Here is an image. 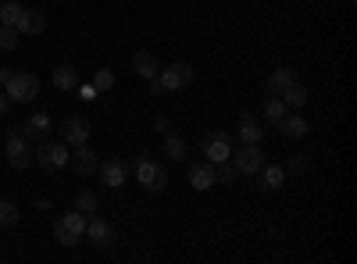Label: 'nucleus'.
<instances>
[{
  "label": "nucleus",
  "instance_id": "obj_18",
  "mask_svg": "<svg viewBox=\"0 0 357 264\" xmlns=\"http://www.w3.org/2000/svg\"><path fill=\"white\" fill-rule=\"evenodd\" d=\"M132 68H136V75H139V79L151 82V79H158L161 61H158V57H154L151 50H136V54H132Z\"/></svg>",
  "mask_w": 357,
  "mask_h": 264
},
{
  "label": "nucleus",
  "instance_id": "obj_19",
  "mask_svg": "<svg viewBox=\"0 0 357 264\" xmlns=\"http://www.w3.org/2000/svg\"><path fill=\"white\" fill-rule=\"evenodd\" d=\"M61 139H65L68 146L89 143V122H86V118H68V122L61 125Z\"/></svg>",
  "mask_w": 357,
  "mask_h": 264
},
{
  "label": "nucleus",
  "instance_id": "obj_11",
  "mask_svg": "<svg viewBox=\"0 0 357 264\" xmlns=\"http://www.w3.org/2000/svg\"><path fill=\"white\" fill-rule=\"evenodd\" d=\"M86 240H93L97 247H111V240H114L111 222H107V218H100L97 211H93V215H86Z\"/></svg>",
  "mask_w": 357,
  "mask_h": 264
},
{
  "label": "nucleus",
  "instance_id": "obj_10",
  "mask_svg": "<svg viewBox=\"0 0 357 264\" xmlns=\"http://www.w3.org/2000/svg\"><path fill=\"white\" fill-rule=\"evenodd\" d=\"M97 171L107 183V189H118V186L129 183V161H122V157H107L104 164H97Z\"/></svg>",
  "mask_w": 357,
  "mask_h": 264
},
{
  "label": "nucleus",
  "instance_id": "obj_22",
  "mask_svg": "<svg viewBox=\"0 0 357 264\" xmlns=\"http://www.w3.org/2000/svg\"><path fill=\"white\" fill-rule=\"evenodd\" d=\"M293 82H296V72H293V68H275L272 75H268V93L279 97L286 86H293Z\"/></svg>",
  "mask_w": 357,
  "mask_h": 264
},
{
  "label": "nucleus",
  "instance_id": "obj_31",
  "mask_svg": "<svg viewBox=\"0 0 357 264\" xmlns=\"http://www.w3.org/2000/svg\"><path fill=\"white\" fill-rule=\"evenodd\" d=\"M282 171H286V175H304V171H307V157H304V154H293Z\"/></svg>",
  "mask_w": 357,
  "mask_h": 264
},
{
  "label": "nucleus",
  "instance_id": "obj_20",
  "mask_svg": "<svg viewBox=\"0 0 357 264\" xmlns=\"http://www.w3.org/2000/svg\"><path fill=\"white\" fill-rule=\"evenodd\" d=\"M279 97H282V104H286L289 111H301V107L307 104V97H311V93H307V86H304V82H293V86H286V90H282Z\"/></svg>",
  "mask_w": 357,
  "mask_h": 264
},
{
  "label": "nucleus",
  "instance_id": "obj_14",
  "mask_svg": "<svg viewBox=\"0 0 357 264\" xmlns=\"http://www.w3.org/2000/svg\"><path fill=\"white\" fill-rule=\"evenodd\" d=\"M257 186H261V193H279V189L286 186V171H282L279 164H261Z\"/></svg>",
  "mask_w": 357,
  "mask_h": 264
},
{
  "label": "nucleus",
  "instance_id": "obj_2",
  "mask_svg": "<svg viewBox=\"0 0 357 264\" xmlns=\"http://www.w3.org/2000/svg\"><path fill=\"white\" fill-rule=\"evenodd\" d=\"M4 93L11 104H33L40 97V79L33 72H11V79L4 82Z\"/></svg>",
  "mask_w": 357,
  "mask_h": 264
},
{
  "label": "nucleus",
  "instance_id": "obj_15",
  "mask_svg": "<svg viewBox=\"0 0 357 264\" xmlns=\"http://www.w3.org/2000/svg\"><path fill=\"white\" fill-rule=\"evenodd\" d=\"M190 186H193L197 193L211 189V186H215V164H211V161H193V164H190Z\"/></svg>",
  "mask_w": 357,
  "mask_h": 264
},
{
  "label": "nucleus",
  "instance_id": "obj_23",
  "mask_svg": "<svg viewBox=\"0 0 357 264\" xmlns=\"http://www.w3.org/2000/svg\"><path fill=\"white\" fill-rule=\"evenodd\" d=\"M286 111H289V107H286L282 97H275V93L264 100V118H268V125H279V122L286 118Z\"/></svg>",
  "mask_w": 357,
  "mask_h": 264
},
{
  "label": "nucleus",
  "instance_id": "obj_6",
  "mask_svg": "<svg viewBox=\"0 0 357 264\" xmlns=\"http://www.w3.org/2000/svg\"><path fill=\"white\" fill-rule=\"evenodd\" d=\"M193 65L190 61H175V65H168V68H161L158 72V82L165 86V93H175V90H186V86L193 82Z\"/></svg>",
  "mask_w": 357,
  "mask_h": 264
},
{
  "label": "nucleus",
  "instance_id": "obj_9",
  "mask_svg": "<svg viewBox=\"0 0 357 264\" xmlns=\"http://www.w3.org/2000/svg\"><path fill=\"white\" fill-rule=\"evenodd\" d=\"M229 161L236 164V171H240V175H257V171H261V164H264L261 143H243L240 150H232V157H229Z\"/></svg>",
  "mask_w": 357,
  "mask_h": 264
},
{
  "label": "nucleus",
  "instance_id": "obj_5",
  "mask_svg": "<svg viewBox=\"0 0 357 264\" xmlns=\"http://www.w3.org/2000/svg\"><path fill=\"white\" fill-rule=\"evenodd\" d=\"M68 154H72V146L61 139V143H50V139H43L36 150H33V161L40 164V168H47V171H57V168H68Z\"/></svg>",
  "mask_w": 357,
  "mask_h": 264
},
{
  "label": "nucleus",
  "instance_id": "obj_3",
  "mask_svg": "<svg viewBox=\"0 0 357 264\" xmlns=\"http://www.w3.org/2000/svg\"><path fill=\"white\" fill-rule=\"evenodd\" d=\"M4 154H8V164H11L15 171H25L29 164H33V139H29L22 129H8Z\"/></svg>",
  "mask_w": 357,
  "mask_h": 264
},
{
  "label": "nucleus",
  "instance_id": "obj_17",
  "mask_svg": "<svg viewBox=\"0 0 357 264\" xmlns=\"http://www.w3.org/2000/svg\"><path fill=\"white\" fill-rule=\"evenodd\" d=\"M286 139H304L307 132H311V125H307V118H304V114H296V111H286V118L275 125Z\"/></svg>",
  "mask_w": 357,
  "mask_h": 264
},
{
  "label": "nucleus",
  "instance_id": "obj_7",
  "mask_svg": "<svg viewBox=\"0 0 357 264\" xmlns=\"http://www.w3.org/2000/svg\"><path fill=\"white\" fill-rule=\"evenodd\" d=\"M200 150H204V161L222 164V161H229V157H232V143H229V136H225L222 129H215V132H207V136H204Z\"/></svg>",
  "mask_w": 357,
  "mask_h": 264
},
{
  "label": "nucleus",
  "instance_id": "obj_29",
  "mask_svg": "<svg viewBox=\"0 0 357 264\" xmlns=\"http://www.w3.org/2000/svg\"><path fill=\"white\" fill-rule=\"evenodd\" d=\"M18 15H22V4H18V0H4V4H0V25H15Z\"/></svg>",
  "mask_w": 357,
  "mask_h": 264
},
{
  "label": "nucleus",
  "instance_id": "obj_13",
  "mask_svg": "<svg viewBox=\"0 0 357 264\" xmlns=\"http://www.w3.org/2000/svg\"><path fill=\"white\" fill-rule=\"evenodd\" d=\"M50 82H54V90H61V93H75L82 79H79V68H75V65L61 61V65L50 72Z\"/></svg>",
  "mask_w": 357,
  "mask_h": 264
},
{
  "label": "nucleus",
  "instance_id": "obj_24",
  "mask_svg": "<svg viewBox=\"0 0 357 264\" xmlns=\"http://www.w3.org/2000/svg\"><path fill=\"white\" fill-rule=\"evenodd\" d=\"M165 157L168 161H183L186 157V139L175 136V132H165Z\"/></svg>",
  "mask_w": 357,
  "mask_h": 264
},
{
  "label": "nucleus",
  "instance_id": "obj_12",
  "mask_svg": "<svg viewBox=\"0 0 357 264\" xmlns=\"http://www.w3.org/2000/svg\"><path fill=\"white\" fill-rule=\"evenodd\" d=\"M15 29H18L22 36H40L43 29H47V15H43L40 8H22V15H18Z\"/></svg>",
  "mask_w": 357,
  "mask_h": 264
},
{
  "label": "nucleus",
  "instance_id": "obj_26",
  "mask_svg": "<svg viewBox=\"0 0 357 264\" xmlns=\"http://www.w3.org/2000/svg\"><path fill=\"white\" fill-rule=\"evenodd\" d=\"M236 179H240V171H236V164H232V161H222V164H215V183H222V186H232Z\"/></svg>",
  "mask_w": 357,
  "mask_h": 264
},
{
  "label": "nucleus",
  "instance_id": "obj_16",
  "mask_svg": "<svg viewBox=\"0 0 357 264\" xmlns=\"http://www.w3.org/2000/svg\"><path fill=\"white\" fill-rule=\"evenodd\" d=\"M22 132H25L29 139H36V143L50 139V114H43V111H36V114H29V118L22 122Z\"/></svg>",
  "mask_w": 357,
  "mask_h": 264
},
{
  "label": "nucleus",
  "instance_id": "obj_35",
  "mask_svg": "<svg viewBox=\"0 0 357 264\" xmlns=\"http://www.w3.org/2000/svg\"><path fill=\"white\" fill-rule=\"evenodd\" d=\"M151 97H165V86L158 79H151Z\"/></svg>",
  "mask_w": 357,
  "mask_h": 264
},
{
  "label": "nucleus",
  "instance_id": "obj_21",
  "mask_svg": "<svg viewBox=\"0 0 357 264\" xmlns=\"http://www.w3.org/2000/svg\"><path fill=\"white\" fill-rule=\"evenodd\" d=\"M264 139V125H257V118L250 111H243L240 118V143H261Z\"/></svg>",
  "mask_w": 357,
  "mask_h": 264
},
{
  "label": "nucleus",
  "instance_id": "obj_8",
  "mask_svg": "<svg viewBox=\"0 0 357 264\" xmlns=\"http://www.w3.org/2000/svg\"><path fill=\"white\" fill-rule=\"evenodd\" d=\"M97 164H100V157H97V150H93L89 143L72 146V154H68V168L79 175V179H89V175H97Z\"/></svg>",
  "mask_w": 357,
  "mask_h": 264
},
{
  "label": "nucleus",
  "instance_id": "obj_36",
  "mask_svg": "<svg viewBox=\"0 0 357 264\" xmlns=\"http://www.w3.org/2000/svg\"><path fill=\"white\" fill-rule=\"evenodd\" d=\"M8 107H11V100H8V93H0V118L8 114Z\"/></svg>",
  "mask_w": 357,
  "mask_h": 264
},
{
  "label": "nucleus",
  "instance_id": "obj_1",
  "mask_svg": "<svg viewBox=\"0 0 357 264\" xmlns=\"http://www.w3.org/2000/svg\"><path fill=\"white\" fill-rule=\"evenodd\" d=\"M136 183L146 189V193H165L168 189V171H165V164L161 161H154V157H136Z\"/></svg>",
  "mask_w": 357,
  "mask_h": 264
},
{
  "label": "nucleus",
  "instance_id": "obj_4",
  "mask_svg": "<svg viewBox=\"0 0 357 264\" xmlns=\"http://www.w3.org/2000/svg\"><path fill=\"white\" fill-rule=\"evenodd\" d=\"M54 240L61 247H75L79 240H86V215L82 211H68L54 222Z\"/></svg>",
  "mask_w": 357,
  "mask_h": 264
},
{
  "label": "nucleus",
  "instance_id": "obj_33",
  "mask_svg": "<svg viewBox=\"0 0 357 264\" xmlns=\"http://www.w3.org/2000/svg\"><path fill=\"white\" fill-rule=\"evenodd\" d=\"M154 132H158V136H165V132H172V122L165 118V114H161V118H154Z\"/></svg>",
  "mask_w": 357,
  "mask_h": 264
},
{
  "label": "nucleus",
  "instance_id": "obj_34",
  "mask_svg": "<svg viewBox=\"0 0 357 264\" xmlns=\"http://www.w3.org/2000/svg\"><path fill=\"white\" fill-rule=\"evenodd\" d=\"M11 72H15V68H11V65H0V90H4V82H8V79H11Z\"/></svg>",
  "mask_w": 357,
  "mask_h": 264
},
{
  "label": "nucleus",
  "instance_id": "obj_25",
  "mask_svg": "<svg viewBox=\"0 0 357 264\" xmlns=\"http://www.w3.org/2000/svg\"><path fill=\"white\" fill-rule=\"evenodd\" d=\"M22 222V208L15 200H0V228H15Z\"/></svg>",
  "mask_w": 357,
  "mask_h": 264
},
{
  "label": "nucleus",
  "instance_id": "obj_27",
  "mask_svg": "<svg viewBox=\"0 0 357 264\" xmlns=\"http://www.w3.org/2000/svg\"><path fill=\"white\" fill-rule=\"evenodd\" d=\"M97 208H100V200H97V193H89V189L75 193V211H82V215H93Z\"/></svg>",
  "mask_w": 357,
  "mask_h": 264
},
{
  "label": "nucleus",
  "instance_id": "obj_28",
  "mask_svg": "<svg viewBox=\"0 0 357 264\" xmlns=\"http://www.w3.org/2000/svg\"><path fill=\"white\" fill-rule=\"evenodd\" d=\"M22 43V33L15 25H0V50H15Z\"/></svg>",
  "mask_w": 357,
  "mask_h": 264
},
{
  "label": "nucleus",
  "instance_id": "obj_30",
  "mask_svg": "<svg viewBox=\"0 0 357 264\" xmlns=\"http://www.w3.org/2000/svg\"><path fill=\"white\" fill-rule=\"evenodd\" d=\"M111 86H114V72H111V68H97V72H93V90H97V93H107Z\"/></svg>",
  "mask_w": 357,
  "mask_h": 264
},
{
  "label": "nucleus",
  "instance_id": "obj_32",
  "mask_svg": "<svg viewBox=\"0 0 357 264\" xmlns=\"http://www.w3.org/2000/svg\"><path fill=\"white\" fill-rule=\"evenodd\" d=\"M75 93H79V100H97V97H100V93L93 90V82H89V86L79 82V90H75Z\"/></svg>",
  "mask_w": 357,
  "mask_h": 264
}]
</instances>
